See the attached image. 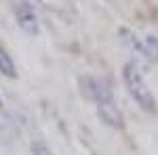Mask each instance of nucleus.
I'll return each instance as SVG.
<instances>
[{
  "label": "nucleus",
  "instance_id": "obj_8",
  "mask_svg": "<svg viewBox=\"0 0 158 155\" xmlns=\"http://www.w3.org/2000/svg\"><path fill=\"white\" fill-rule=\"evenodd\" d=\"M0 107H2V99H0Z\"/></svg>",
  "mask_w": 158,
  "mask_h": 155
},
{
  "label": "nucleus",
  "instance_id": "obj_5",
  "mask_svg": "<svg viewBox=\"0 0 158 155\" xmlns=\"http://www.w3.org/2000/svg\"><path fill=\"white\" fill-rule=\"evenodd\" d=\"M15 19H17V25L23 29L25 34H38V32H40L38 15L30 4H25V2L17 4V9H15Z\"/></svg>",
  "mask_w": 158,
  "mask_h": 155
},
{
  "label": "nucleus",
  "instance_id": "obj_6",
  "mask_svg": "<svg viewBox=\"0 0 158 155\" xmlns=\"http://www.w3.org/2000/svg\"><path fill=\"white\" fill-rule=\"evenodd\" d=\"M0 73H2L4 78H11V80L17 78V65H15L13 57L6 52L4 46H0Z\"/></svg>",
  "mask_w": 158,
  "mask_h": 155
},
{
  "label": "nucleus",
  "instance_id": "obj_4",
  "mask_svg": "<svg viewBox=\"0 0 158 155\" xmlns=\"http://www.w3.org/2000/svg\"><path fill=\"white\" fill-rule=\"evenodd\" d=\"M97 107V118L112 130H124V118H122V111L118 109L116 101H106V103H99Z\"/></svg>",
  "mask_w": 158,
  "mask_h": 155
},
{
  "label": "nucleus",
  "instance_id": "obj_7",
  "mask_svg": "<svg viewBox=\"0 0 158 155\" xmlns=\"http://www.w3.org/2000/svg\"><path fill=\"white\" fill-rule=\"evenodd\" d=\"M30 151H32V155H55V151L51 149L49 145H44L42 141H32Z\"/></svg>",
  "mask_w": 158,
  "mask_h": 155
},
{
  "label": "nucleus",
  "instance_id": "obj_3",
  "mask_svg": "<svg viewBox=\"0 0 158 155\" xmlns=\"http://www.w3.org/2000/svg\"><path fill=\"white\" fill-rule=\"evenodd\" d=\"M124 36L131 38V46L152 65L158 63V36L150 34V36H137L133 32H124Z\"/></svg>",
  "mask_w": 158,
  "mask_h": 155
},
{
  "label": "nucleus",
  "instance_id": "obj_2",
  "mask_svg": "<svg viewBox=\"0 0 158 155\" xmlns=\"http://www.w3.org/2000/svg\"><path fill=\"white\" fill-rule=\"evenodd\" d=\"M78 88H80V95L85 96L86 101H91L93 105L114 101V92H112L110 84L106 80L97 78V76H80L78 78Z\"/></svg>",
  "mask_w": 158,
  "mask_h": 155
},
{
  "label": "nucleus",
  "instance_id": "obj_1",
  "mask_svg": "<svg viewBox=\"0 0 158 155\" xmlns=\"http://www.w3.org/2000/svg\"><path fill=\"white\" fill-rule=\"evenodd\" d=\"M122 82H124V88L131 95V99L141 107V111H146L150 115H156V111H158L156 99L152 95V90L148 88L141 69L135 63H127L122 67Z\"/></svg>",
  "mask_w": 158,
  "mask_h": 155
}]
</instances>
